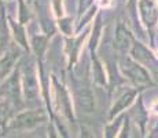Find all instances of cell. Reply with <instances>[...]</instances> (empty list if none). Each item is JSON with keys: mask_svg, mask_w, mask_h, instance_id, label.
Segmentation results:
<instances>
[{"mask_svg": "<svg viewBox=\"0 0 158 138\" xmlns=\"http://www.w3.org/2000/svg\"><path fill=\"white\" fill-rule=\"evenodd\" d=\"M48 120L47 113L43 109H30L25 112L18 113L10 122L7 130H17V131H30L40 127L43 123Z\"/></svg>", "mask_w": 158, "mask_h": 138, "instance_id": "obj_1", "label": "cell"}, {"mask_svg": "<svg viewBox=\"0 0 158 138\" xmlns=\"http://www.w3.org/2000/svg\"><path fill=\"white\" fill-rule=\"evenodd\" d=\"M23 94H25V101L29 105H35L37 104V97H39V86L36 80L35 72L32 68H26L23 73Z\"/></svg>", "mask_w": 158, "mask_h": 138, "instance_id": "obj_2", "label": "cell"}, {"mask_svg": "<svg viewBox=\"0 0 158 138\" xmlns=\"http://www.w3.org/2000/svg\"><path fill=\"white\" fill-rule=\"evenodd\" d=\"M123 69L125 72V75H128L131 80H133L136 84H148V86L153 84L148 73L142 66H139L136 62H133V61L127 60L123 64Z\"/></svg>", "mask_w": 158, "mask_h": 138, "instance_id": "obj_3", "label": "cell"}, {"mask_svg": "<svg viewBox=\"0 0 158 138\" xmlns=\"http://www.w3.org/2000/svg\"><path fill=\"white\" fill-rule=\"evenodd\" d=\"M77 108L83 113H92L95 110V100H94V94L88 87H81L76 91L74 96Z\"/></svg>", "mask_w": 158, "mask_h": 138, "instance_id": "obj_4", "label": "cell"}, {"mask_svg": "<svg viewBox=\"0 0 158 138\" xmlns=\"http://www.w3.org/2000/svg\"><path fill=\"white\" fill-rule=\"evenodd\" d=\"M136 94H138V91L136 90H128L125 91L124 94H121L120 98H118L117 101L114 102L113 108H111L110 110V120H113V119H115V116H118L123 110H125L128 106L131 105V104L133 102V100H135Z\"/></svg>", "mask_w": 158, "mask_h": 138, "instance_id": "obj_5", "label": "cell"}, {"mask_svg": "<svg viewBox=\"0 0 158 138\" xmlns=\"http://www.w3.org/2000/svg\"><path fill=\"white\" fill-rule=\"evenodd\" d=\"M140 14L144 24L154 25L158 20V6L154 0H142L140 2Z\"/></svg>", "mask_w": 158, "mask_h": 138, "instance_id": "obj_6", "label": "cell"}, {"mask_svg": "<svg viewBox=\"0 0 158 138\" xmlns=\"http://www.w3.org/2000/svg\"><path fill=\"white\" fill-rule=\"evenodd\" d=\"M13 105L8 101H2L0 102V127L7 128L10 122L13 120Z\"/></svg>", "mask_w": 158, "mask_h": 138, "instance_id": "obj_7", "label": "cell"}, {"mask_svg": "<svg viewBox=\"0 0 158 138\" xmlns=\"http://www.w3.org/2000/svg\"><path fill=\"white\" fill-rule=\"evenodd\" d=\"M17 57H18L17 50H13L11 53L0 57V80H3V79L6 78V75H7L8 70L11 69V66H13V64L15 62V58Z\"/></svg>", "mask_w": 158, "mask_h": 138, "instance_id": "obj_8", "label": "cell"}, {"mask_svg": "<svg viewBox=\"0 0 158 138\" xmlns=\"http://www.w3.org/2000/svg\"><path fill=\"white\" fill-rule=\"evenodd\" d=\"M115 42H117V47L121 51H127L129 47V44L132 43V36L128 30L124 26H118L117 28V35H115Z\"/></svg>", "mask_w": 158, "mask_h": 138, "instance_id": "obj_9", "label": "cell"}, {"mask_svg": "<svg viewBox=\"0 0 158 138\" xmlns=\"http://www.w3.org/2000/svg\"><path fill=\"white\" fill-rule=\"evenodd\" d=\"M125 116H121L118 119H113V123L107 124L105 128V138H117L118 133H120L121 127H123V120Z\"/></svg>", "mask_w": 158, "mask_h": 138, "instance_id": "obj_10", "label": "cell"}, {"mask_svg": "<svg viewBox=\"0 0 158 138\" xmlns=\"http://www.w3.org/2000/svg\"><path fill=\"white\" fill-rule=\"evenodd\" d=\"M7 43H8L7 25H6L3 13H0V57H3V53H4L6 48H7Z\"/></svg>", "mask_w": 158, "mask_h": 138, "instance_id": "obj_11", "label": "cell"}, {"mask_svg": "<svg viewBox=\"0 0 158 138\" xmlns=\"http://www.w3.org/2000/svg\"><path fill=\"white\" fill-rule=\"evenodd\" d=\"M117 138H131V123H129V119L127 118V116L124 118L123 127H121Z\"/></svg>", "mask_w": 158, "mask_h": 138, "instance_id": "obj_12", "label": "cell"}, {"mask_svg": "<svg viewBox=\"0 0 158 138\" xmlns=\"http://www.w3.org/2000/svg\"><path fill=\"white\" fill-rule=\"evenodd\" d=\"M80 138H95V136H94L92 130H91L88 126L81 124V127H80Z\"/></svg>", "mask_w": 158, "mask_h": 138, "instance_id": "obj_13", "label": "cell"}, {"mask_svg": "<svg viewBox=\"0 0 158 138\" xmlns=\"http://www.w3.org/2000/svg\"><path fill=\"white\" fill-rule=\"evenodd\" d=\"M11 138H45V136H44V134H39V133H32V131H28V133L22 134V136L11 137Z\"/></svg>", "mask_w": 158, "mask_h": 138, "instance_id": "obj_14", "label": "cell"}, {"mask_svg": "<svg viewBox=\"0 0 158 138\" xmlns=\"http://www.w3.org/2000/svg\"><path fill=\"white\" fill-rule=\"evenodd\" d=\"M48 138H60L59 131H58V128L54 124L48 126Z\"/></svg>", "mask_w": 158, "mask_h": 138, "instance_id": "obj_15", "label": "cell"}, {"mask_svg": "<svg viewBox=\"0 0 158 138\" xmlns=\"http://www.w3.org/2000/svg\"><path fill=\"white\" fill-rule=\"evenodd\" d=\"M0 13H3V3H2V0H0Z\"/></svg>", "mask_w": 158, "mask_h": 138, "instance_id": "obj_16", "label": "cell"}, {"mask_svg": "<svg viewBox=\"0 0 158 138\" xmlns=\"http://www.w3.org/2000/svg\"><path fill=\"white\" fill-rule=\"evenodd\" d=\"M8 2H10V0H8Z\"/></svg>", "mask_w": 158, "mask_h": 138, "instance_id": "obj_17", "label": "cell"}]
</instances>
